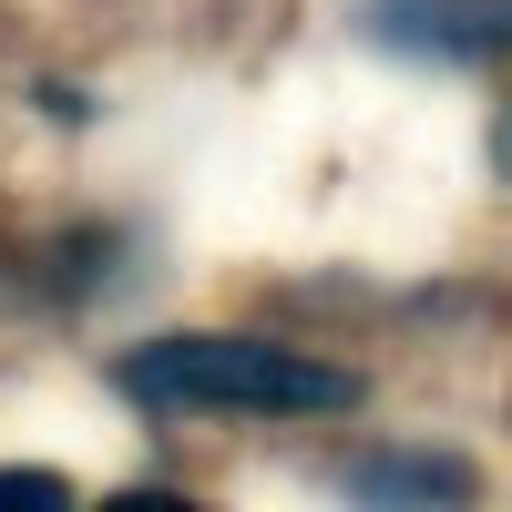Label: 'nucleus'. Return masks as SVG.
I'll use <instances>...</instances> for the list:
<instances>
[{
    "instance_id": "1",
    "label": "nucleus",
    "mask_w": 512,
    "mask_h": 512,
    "mask_svg": "<svg viewBox=\"0 0 512 512\" xmlns=\"http://www.w3.org/2000/svg\"><path fill=\"white\" fill-rule=\"evenodd\" d=\"M123 390L154 410H246V420H318L349 410L359 379L277 338H144L123 359Z\"/></svg>"
},
{
    "instance_id": "5",
    "label": "nucleus",
    "mask_w": 512,
    "mask_h": 512,
    "mask_svg": "<svg viewBox=\"0 0 512 512\" xmlns=\"http://www.w3.org/2000/svg\"><path fill=\"white\" fill-rule=\"evenodd\" d=\"M103 512H195V502H175V492H113Z\"/></svg>"
},
{
    "instance_id": "3",
    "label": "nucleus",
    "mask_w": 512,
    "mask_h": 512,
    "mask_svg": "<svg viewBox=\"0 0 512 512\" xmlns=\"http://www.w3.org/2000/svg\"><path fill=\"white\" fill-rule=\"evenodd\" d=\"M338 492L369 512H451V502H472V472L461 461H349Z\"/></svg>"
},
{
    "instance_id": "2",
    "label": "nucleus",
    "mask_w": 512,
    "mask_h": 512,
    "mask_svg": "<svg viewBox=\"0 0 512 512\" xmlns=\"http://www.w3.org/2000/svg\"><path fill=\"white\" fill-rule=\"evenodd\" d=\"M369 31L420 62H492L512 52V0H369Z\"/></svg>"
},
{
    "instance_id": "6",
    "label": "nucleus",
    "mask_w": 512,
    "mask_h": 512,
    "mask_svg": "<svg viewBox=\"0 0 512 512\" xmlns=\"http://www.w3.org/2000/svg\"><path fill=\"white\" fill-rule=\"evenodd\" d=\"M492 175L512 185V103H502V123H492Z\"/></svg>"
},
{
    "instance_id": "4",
    "label": "nucleus",
    "mask_w": 512,
    "mask_h": 512,
    "mask_svg": "<svg viewBox=\"0 0 512 512\" xmlns=\"http://www.w3.org/2000/svg\"><path fill=\"white\" fill-rule=\"evenodd\" d=\"M0 512H72V482L41 461H0Z\"/></svg>"
}]
</instances>
